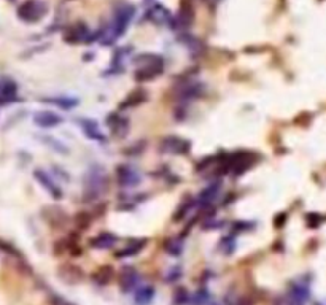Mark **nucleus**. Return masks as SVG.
I'll return each instance as SVG.
<instances>
[{"label": "nucleus", "mask_w": 326, "mask_h": 305, "mask_svg": "<svg viewBox=\"0 0 326 305\" xmlns=\"http://www.w3.org/2000/svg\"><path fill=\"white\" fill-rule=\"evenodd\" d=\"M109 188V178L107 173L99 165L89 167V170L85 173V180H83V201L93 202L107 191Z\"/></svg>", "instance_id": "1"}, {"label": "nucleus", "mask_w": 326, "mask_h": 305, "mask_svg": "<svg viewBox=\"0 0 326 305\" xmlns=\"http://www.w3.org/2000/svg\"><path fill=\"white\" fill-rule=\"evenodd\" d=\"M132 18H134V6L131 5L121 6L115 13V16H113L111 24L107 27V30H105L102 35V45H111L113 42H116L118 38L126 32V29Z\"/></svg>", "instance_id": "2"}, {"label": "nucleus", "mask_w": 326, "mask_h": 305, "mask_svg": "<svg viewBox=\"0 0 326 305\" xmlns=\"http://www.w3.org/2000/svg\"><path fill=\"white\" fill-rule=\"evenodd\" d=\"M137 70H135V80L137 81H150L158 78L164 72V60L161 56L156 54H142L135 59Z\"/></svg>", "instance_id": "3"}, {"label": "nucleus", "mask_w": 326, "mask_h": 305, "mask_svg": "<svg viewBox=\"0 0 326 305\" xmlns=\"http://www.w3.org/2000/svg\"><path fill=\"white\" fill-rule=\"evenodd\" d=\"M191 150V142L178 135L164 137L159 143V151L163 154H186Z\"/></svg>", "instance_id": "4"}, {"label": "nucleus", "mask_w": 326, "mask_h": 305, "mask_svg": "<svg viewBox=\"0 0 326 305\" xmlns=\"http://www.w3.org/2000/svg\"><path fill=\"white\" fill-rule=\"evenodd\" d=\"M45 11H47V8H45L43 3L30 0V2H26L24 5L19 6L18 14H19V18L26 22H37L45 16Z\"/></svg>", "instance_id": "5"}, {"label": "nucleus", "mask_w": 326, "mask_h": 305, "mask_svg": "<svg viewBox=\"0 0 326 305\" xmlns=\"http://www.w3.org/2000/svg\"><path fill=\"white\" fill-rule=\"evenodd\" d=\"M310 296V289L306 281H294L290 286V291H288L286 301L288 305H306Z\"/></svg>", "instance_id": "6"}, {"label": "nucleus", "mask_w": 326, "mask_h": 305, "mask_svg": "<svg viewBox=\"0 0 326 305\" xmlns=\"http://www.w3.org/2000/svg\"><path fill=\"white\" fill-rule=\"evenodd\" d=\"M116 180L123 188H134L142 181L140 173L131 165H119L116 169Z\"/></svg>", "instance_id": "7"}, {"label": "nucleus", "mask_w": 326, "mask_h": 305, "mask_svg": "<svg viewBox=\"0 0 326 305\" xmlns=\"http://www.w3.org/2000/svg\"><path fill=\"white\" fill-rule=\"evenodd\" d=\"M77 123L80 124V129L83 131V134L88 137V139L94 140V142H101V143L107 142V137H105V135L101 132L99 124H97L94 119L80 118V119H77Z\"/></svg>", "instance_id": "8"}, {"label": "nucleus", "mask_w": 326, "mask_h": 305, "mask_svg": "<svg viewBox=\"0 0 326 305\" xmlns=\"http://www.w3.org/2000/svg\"><path fill=\"white\" fill-rule=\"evenodd\" d=\"M105 123L109 124V127L111 129V134L118 137V139H123V137L129 132V119L121 116L118 113H110Z\"/></svg>", "instance_id": "9"}, {"label": "nucleus", "mask_w": 326, "mask_h": 305, "mask_svg": "<svg viewBox=\"0 0 326 305\" xmlns=\"http://www.w3.org/2000/svg\"><path fill=\"white\" fill-rule=\"evenodd\" d=\"M34 177H35V180L40 183V185L48 191V193L54 197V199H62V191H60V188L56 185V181L53 180L50 175L45 172V170H35L34 172Z\"/></svg>", "instance_id": "10"}, {"label": "nucleus", "mask_w": 326, "mask_h": 305, "mask_svg": "<svg viewBox=\"0 0 326 305\" xmlns=\"http://www.w3.org/2000/svg\"><path fill=\"white\" fill-rule=\"evenodd\" d=\"M147 99H148L147 91L143 89V88H137V89H134L132 93H129V94L124 97V101L121 102L119 108H121V110L134 108V106H139L140 103L147 102Z\"/></svg>", "instance_id": "11"}, {"label": "nucleus", "mask_w": 326, "mask_h": 305, "mask_svg": "<svg viewBox=\"0 0 326 305\" xmlns=\"http://www.w3.org/2000/svg\"><path fill=\"white\" fill-rule=\"evenodd\" d=\"M62 121H64L62 116H59V114L53 113V111H39V113H35V116H34V123L40 127H45V129L54 127V126L62 123Z\"/></svg>", "instance_id": "12"}, {"label": "nucleus", "mask_w": 326, "mask_h": 305, "mask_svg": "<svg viewBox=\"0 0 326 305\" xmlns=\"http://www.w3.org/2000/svg\"><path fill=\"white\" fill-rule=\"evenodd\" d=\"M119 285L123 291H132V289L137 288L139 285V273L137 270H134L132 267H126L121 272V280H119Z\"/></svg>", "instance_id": "13"}, {"label": "nucleus", "mask_w": 326, "mask_h": 305, "mask_svg": "<svg viewBox=\"0 0 326 305\" xmlns=\"http://www.w3.org/2000/svg\"><path fill=\"white\" fill-rule=\"evenodd\" d=\"M202 93H204V85L202 83H198V81L185 83V85L181 86L180 91H178V94H180L181 99H183V101H193V99L199 97Z\"/></svg>", "instance_id": "14"}, {"label": "nucleus", "mask_w": 326, "mask_h": 305, "mask_svg": "<svg viewBox=\"0 0 326 305\" xmlns=\"http://www.w3.org/2000/svg\"><path fill=\"white\" fill-rule=\"evenodd\" d=\"M219 188H221V185H219V183H217V185L214 183V185L207 186V188L199 194V199L196 201V203H199L201 207H207V205L214 203L215 199L219 196Z\"/></svg>", "instance_id": "15"}, {"label": "nucleus", "mask_w": 326, "mask_h": 305, "mask_svg": "<svg viewBox=\"0 0 326 305\" xmlns=\"http://www.w3.org/2000/svg\"><path fill=\"white\" fill-rule=\"evenodd\" d=\"M116 235L111 232H101L99 235L91 240V247H94L97 250H109L116 243Z\"/></svg>", "instance_id": "16"}, {"label": "nucleus", "mask_w": 326, "mask_h": 305, "mask_svg": "<svg viewBox=\"0 0 326 305\" xmlns=\"http://www.w3.org/2000/svg\"><path fill=\"white\" fill-rule=\"evenodd\" d=\"M65 37H67V40H69L70 43H85V42H88L86 38L89 37V30L85 26L78 24V26L72 27L69 30V34H67Z\"/></svg>", "instance_id": "17"}, {"label": "nucleus", "mask_w": 326, "mask_h": 305, "mask_svg": "<svg viewBox=\"0 0 326 305\" xmlns=\"http://www.w3.org/2000/svg\"><path fill=\"white\" fill-rule=\"evenodd\" d=\"M155 297L153 286H140L135 291V304L137 305H148Z\"/></svg>", "instance_id": "18"}, {"label": "nucleus", "mask_w": 326, "mask_h": 305, "mask_svg": "<svg viewBox=\"0 0 326 305\" xmlns=\"http://www.w3.org/2000/svg\"><path fill=\"white\" fill-rule=\"evenodd\" d=\"M47 101V103H53V105H57V106H60L62 110H70V108H73V106H77L78 105V99H75V97H48V99H45Z\"/></svg>", "instance_id": "19"}, {"label": "nucleus", "mask_w": 326, "mask_h": 305, "mask_svg": "<svg viewBox=\"0 0 326 305\" xmlns=\"http://www.w3.org/2000/svg\"><path fill=\"white\" fill-rule=\"evenodd\" d=\"M194 203H196V201H193V197L186 196L185 199L180 202L177 211L173 213V221H181V219H183L189 213V210L194 207Z\"/></svg>", "instance_id": "20"}, {"label": "nucleus", "mask_w": 326, "mask_h": 305, "mask_svg": "<svg viewBox=\"0 0 326 305\" xmlns=\"http://www.w3.org/2000/svg\"><path fill=\"white\" fill-rule=\"evenodd\" d=\"M145 247V240H135V242H131V243H127V245L121 250V251H118V257H131V256H135V254H139V251Z\"/></svg>", "instance_id": "21"}, {"label": "nucleus", "mask_w": 326, "mask_h": 305, "mask_svg": "<svg viewBox=\"0 0 326 305\" xmlns=\"http://www.w3.org/2000/svg\"><path fill=\"white\" fill-rule=\"evenodd\" d=\"M150 19L156 22V24H164V22L169 19V11L165 10L164 6L156 5L150 10Z\"/></svg>", "instance_id": "22"}, {"label": "nucleus", "mask_w": 326, "mask_h": 305, "mask_svg": "<svg viewBox=\"0 0 326 305\" xmlns=\"http://www.w3.org/2000/svg\"><path fill=\"white\" fill-rule=\"evenodd\" d=\"M165 250L169 251L170 256H180L181 250H183V242H180L178 239L167 240V243H165Z\"/></svg>", "instance_id": "23"}, {"label": "nucleus", "mask_w": 326, "mask_h": 305, "mask_svg": "<svg viewBox=\"0 0 326 305\" xmlns=\"http://www.w3.org/2000/svg\"><path fill=\"white\" fill-rule=\"evenodd\" d=\"M306 223H307L309 227L315 229V227H318V224L322 223V218H320V215H315V213H310V215L306 216Z\"/></svg>", "instance_id": "24"}, {"label": "nucleus", "mask_w": 326, "mask_h": 305, "mask_svg": "<svg viewBox=\"0 0 326 305\" xmlns=\"http://www.w3.org/2000/svg\"><path fill=\"white\" fill-rule=\"evenodd\" d=\"M317 305H325V304H317Z\"/></svg>", "instance_id": "25"}]
</instances>
